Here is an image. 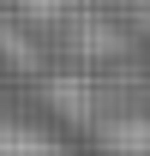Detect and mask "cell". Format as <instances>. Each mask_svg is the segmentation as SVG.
Wrapping results in <instances>:
<instances>
[{"instance_id": "obj_1", "label": "cell", "mask_w": 150, "mask_h": 156, "mask_svg": "<svg viewBox=\"0 0 150 156\" xmlns=\"http://www.w3.org/2000/svg\"><path fill=\"white\" fill-rule=\"evenodd\" d=\"M0 156H18V144H12V138H6V132H0Z\"/></svg>"}]
</instances>
